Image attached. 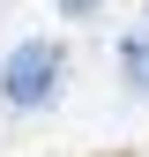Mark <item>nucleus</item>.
Listing matches in <instances>:
<instances>
[{
  "mask_svg": "<svg viewBox=\"0 0 149 157\" xmlns=\"http://www.w3.org/2000/svg\"><path fill=\"white\" fill-rule=\"evenodd\" d=\"M60 45H45V37H23V45L8 52V67H0V97H8L15 112H37L52 105V90H60Z\"/></svg>",
  "mask_w": 149,
  "mask_h": 157,
  "instance_id": "f257e3e1",
  "label": "nucleus"
},
{
  "mask_svg": "<svg viewBox=\"0 0 149 157\" xmlns=\"http://www.w3.org/2000/svg\"><path fill=\"white\" fill-rule=\"evenodd\" d=\"M119 60H127V75L149 90V45H142V37H127V45H119Z\"/></svg>",
  "mask_w": 149,
  "mask_h": 157,
  "instance_id": "f03ea898",
  "label": "nucleus"
},
{
  "mask_svg": "<svg viewBox=\"0 0 149 157\" xmlns=\"http://www.w3.org/2000/svg\"><path fill=\"white\" fill-rule=\"evenodd\" d=\"M60 8H67V15H89V8H97V0H60Z\"/></svg>",
  "mask_w": 149,
  "mask_h": 157,
  "instance_id": "7ed1b4c3",
  "label": "nucleus"
}]
</instances>
